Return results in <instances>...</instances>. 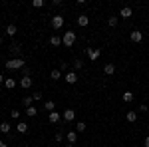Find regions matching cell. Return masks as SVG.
Wrapping results in <instances>:
<instances>
[{"instance_id": "cell-8", "label": "cell", "mask_w": 149, "mask_h": 147, "mask_svg": "<svg viewBox=\"0 0 149 147\" xmlns=\"http://www.w3.org/2000/svg\"><path fill=\"white\" fill-rule=\"evenodd\" d=\"M129 40H131L133 44H139V42L143 40V32H139V30H133V32L129 34Z\"/></svg>"}, {"instance_id": "cell-26", "label": "cell", "mask_w": 149, "mask_h": 147, "mask_svg": "<svg viewBox=\"0 0 149 147\" xmlns=\"http://www.w3.org/2000/svg\"><path fill=\"white\" fill-rule=\"evenodd\" d=\"M81 68H84V60H80V58L74 60V72H76V70H81Z\"/></svg>"}, {"instance_id": "cell-30", "label": "cell", "mask_w": 149, "mask_h": 147, "mask_svg": "<svg viewBox=\"0 0 149 147\" xmlns=\"http://www.w3.org/2000/svg\"><path fill=\"white\" fill-rule=\"evenodd\" d=\"M62 139H64V133H62V131H58L56 135H54V141H56V143H60Z\"/></svg>"}, {"instance_id": "cell-31", "label": "cell", "mask_w": 149, "mask_h": 147, "mask_svg": "<svg viewBox=\"0 0 149 147\" xmlns=\"http://www.w3.org/2000/svg\"><path fill=\"white\" fill-rule=\"evenodd\" d=\"M32 98H34V102H40V100H42V93L36 91V93H32Z\"/></svg>"}, {"instance_id": "cell-17", "label": "cell", "mask_w": 149, "mask_h": 147, "mask_svg": "<svg viewBox=\"0 0 149 147\" xmlns=\"http://www.w3.org/2000/svg\"><path fill=\"white\" fill-rule=\"evenodd\" d=\"M50 44L54 46V48H56V46H62V36L52 34V36H50Z\"/></svg>"}, {"instance_id": "cell-16", "label": "cell", "mask_w": 149, "mask_h": 147, "mask_svg": "<svg viewBox=\"0 0 149 147\" xmlns=\"http://www.w3.org/2000/svg\"><path fill=\"white\" fill-rule=\"evenodd\" d=\"M4 86H6V90H14L16 86H18V82L14 78H6V82H4Z\"/></svg>"}, {"instance_id": "cell-3", "label": "cell", "mask_w": 149, "mask_h": 147, "mask_svg": "<svg viewBox=\"0 0 149 147\" xmlns=\"http://www.w3.org/2000/svg\"><path fill=\"white\" fill-rule=\"evenodd\" d=\"M64 22H66V20H64V16H60V14H54L52 20H50V24H52L54 30H62V28H64Z\"/></svg>"}, {"instance_id": "cell-28", "label": "cell", "mask_w": 149, "mask_h": 147, "mask_svg": "<svg viewBox=\"0 0 149 147\" xmlns=\"http://www.w3.org/2000/svg\"><path fill=\"white\" fill-rule=\"evenodd\" d=\"M44 4H46L44 0H34V2H32V6H34V8H42Z\"/></svg>"}, {"instance_id": "cell-10", "label": "cell", "mask_w": 149, "mask_h": 147, "mask_svg": "<svg viewBox=\"0 0 149 147\" xmlns=\"http://www.w3.org/2000/svg\"><path fill=\"white\" fill-rule=\"evenodd\" d=\"M62 119H64V121H74V119H76V111H74V109H66V111L62 113Z\"/></svg>"}, {"instance_id": "cell-6", "label": "cell", "mask_w": 149, "mask_h": 147, "mask_svg": "<svg viewBox=\"0 0 149 147\" xmlns=\"http://www.w3.org/2000/svg\"><path fill=\"white\" fill-rule=\"evenodd\" d=\"M48 121L52 125H56L62 121V113H58V111H52V113H48Z\"/></svg>"}, {"instance_id": "cell-4", "label": "cell", "mask_w": 149, "mask_h": 147, "mask_svg": "<svg viewBox=\"0 0 149 147\" xmlns=\"http://www.w3.org/2000/svg\"><path fill=\"white\" fill-rule=\"evenodd\" d=\"M86 52H88V58L92 62H95L97 58L102 56V48H86Z\"/></svg>"}, {"instance_id": "cell-23", "label": "cell", "mask_w": 149, "mask_h": 147, "mask_svg": "<svg viewBox=\"0 0 149 147\" xmlns=\"http://www.w3.org/2000/svg\"><path fill=\"white\" fill-rule=\"evenodd\" d=\"M22 105H24V107H30V105H34V98H32V95L24 98V100H22Z\"/></svg>"}, {"instance_id": "cell-27", "label": "cell", "mask_w": 149, "mask_h": 147, "mask_svg": "<svg viewBox=\"0 0 149 147\" xmlns=\"http://www.w3.org/2000/svg\"><path fill=\"white\" fill-rule=\"evenodd\" d=\"M107 26L115 28V26H117V16H109V18H107Z\"/></svg>"}, {"instance_id": "cell-11", "label": "cell", "mask_w": 149, "mask_h": 147, "mask_svg": "<svg viewBox=\"0 0 149 147\" xmlns=\"http://www.w3.org/2000/svg\"><path fill=\"white\" fill-rule=\"evenodd\" d=\"M88 24H90V16H86V14H80V16H78V26H80V28H86Z\"/></svg>"}, {"instance_id": "cell-2", "label": "cell", "mask_w": 149, "mask_h": 147, "mask_svg": "<svg viewBox=\"0 0 149 147\" xmlns=\"http://www.w3.org/2000/svg\"><path fill=\"white\" fill-rule=\"evenodd\" d=\"M74 44H76V32H72V30L64 32V36H62V46H66V48H72Z\"/></svg>"}, {"instance_id": "cell-9", "label": "cell", "mask_w": 149, "mask_h": 147, "mask_svg": "<svg viewBox=\"0 0 149 147\" xmlns=\"http://www.w3.org/2000/svg\"><path fill=\"white\" fill-rule=\"evenodd\" d=\"M18 86H20L22 90H30V88H32V78H24L22 76V79H18Z\"/></svg>"}, {"instance_id": "cell-5", "label": "cell", "mask_w": 149, "mask_h": 147, "mask_svg": "<svg viewBox=\"0 0 149 147\" xmlns=\"http://www.w3.org/2000/svg\"><path fill=\"white\" fill-rule=\"evenodd\" d=\"M64 82L70 84V86H74V84L78 82V74H76L74 70H68V72H66V76H64Z\"/></svg>"}, {"instance_id": "cell-37", "label": "cell", "mask_w": 149, "mask_h": 147, "mask_svg": "<svg viewBox=\"0 0 149 147\" xmlns=\"http://www.w3.org/2000/svg\"><path fill=\"white\" fill-rule=\"evenodd\" d=\"M30 147H38V145H30Z\"/></svg>"}, {"instance_id": "cell-35", "label": "cell", "mask_w": 149, "mask_h": 147, "mask_svg": "<svg viewBox=\"0 0 149 147\" xmlns=\"http://www.w3.org/2000/svg\"><path fill=\"white\" fill-rule=\"evenodd\" d=\"M2 44H4V38H2V36H0V46H2Z\"/></svg>"}, {"instance_id": "cell-29", "label": "cell", "mask_w": 149, "mask_h": 147, "mask_svg": "<svg viewBox=\"0 0 149 147\" xmlns=\"http://www.w3.org/2000/svg\"><path fill=\"white\" fill-rule=\"evenodd\" d=\"M10 117H12V119H20V111H18V109H12Z\"/></svg>"}, {"instance_id": "cell-19", "label": "cell", "mask_w": 149, "mask_h": 147, "mask_svg": "<svg viewBox=\"0 0 149 147\" xmlns=\"http://www.w3.org/2000/svg\"><path fill=\"white\" fill-rule=\"evenodd\" d=\"M16 32H18L16 24H8V26H6V36H16Z\"/></svg>"}, {"instance_id": "cell-34", "label": "cell", "mask_w": 149, "mask_h": 147, "mask_svg": "<svg viewBox=\"0 0 149 147\" xmlns=\"http://www.w3.org/2000/svg\"><path fill=\"white\" fill-rule=\"evenodd\" d=\"M0 147H8V145H6V143H4V141H2V139H0Z\"/></svg>"}, {"instance_id": "cell-18", "label": "cell", "mask_w": 149, "mask_h": 147, "mask_svg": "<svg viewBox=\"0 0 149 147\" xmlns=\"http://www.w3.org/2000/svg\"><path fill=\"white\" fill-rule=\"evenodd\" d=\"M125 119L129 121V123H135V121H137V111H127L125 113Z\"/></svg>"}, {"instance_id": "cell-20", "label": "cell", "mask_w": 149, "mask_h": 147, "mask_svg": "<svg viewBox=\"0 0 149 147\" xmlns=\"http://www.w3.org/2000/svg\"><path fill=\"white\" fill-rule=\"evenodd\" d=\"M10 129H12V125L8 121H2L0 123V133H10Z\"/></svg>"}, {"instance_id": "cell-22", "label": "cell", "mask_w": 149, "mask_h": 147, "mask_svg": "<svg viewBox=\"0 0 149 147\" xmlns=\"http://www.w3.org/2000/svg\"><path fill=\"white\" fill-rule=\"evenodd\" d=\"M26 115H28V117H34L36 113H38V109H36V105H30V107H26Z\"/></svg>"}, {"instance_id": "cell-24", "label": "cell", "mask_w": 149, "mask_h": 147, "mask_svg": "<svg viewBox=\"0 0 149 147\" xmlns=\"http://www.w3.org/2000/svg\"><path fill=\"white\" fill-rule=\"evenodd\" d=\"M50 78L52 79H62V70H52V72H50Z\"/></svg>"}, {"instance_id": "cell-12", "label": "cell", "mask_w": 149, "mask_h": 147, "mask_svg": "<svg viewBox=\"0 0 149 147\" xmlns=\"http://www.w3.org/2000/svg\"><path fill=\"white\" fill-rule=\"evenodd\" d=\"M28 127H30V125L26 123V121H18V123H16V131H18V133H28Z\"/></svg>"}, {"instance_id": "cell-21", "label": "cell", "mask_w": 149, "mask_h": 147, "mask_svg": "<svg viewBox=\"0 0 149 147\" xmlns=\"http://www.w3.org/2000/svg\"><path fill=\"white\" fill-rule=\"evenodd\" d=\"M44 107H46V111L48 113H52V111H56V103L52 102V100H48L46 103H44Z\"/></svg>"}, {"instance_id": "cell-32", "label": "cell", "mask_w": 149, "mask_h": 147, "mask_svg": "<svg viewBox=\"0 0 149 147\" xmlns=\"http://www.w3.org/2000/svg\"><path fill=\"white\" fill-rule=\"evenodd\" d=\"M143 145H145V147H149V135L145 137V139H143Z\"/></svg>"}, {"instance_id": "cell-15", "label": "cell", "mask_w": 149, "mask_h": 147, "mask_svg": "<svg viewBox=\"0 0 149 147\" xmlns=\"http://www.w3.org/2000/svg\"><path fill=\"white\" fill-rule=\"evenodd\" d=\"M133 98H135V95H133V91H123V93H121V100H123V102L125 103H129V102H133Z\"/></svg>"}, {"instance_id": "cell-13", "label": "cell", "mask_w": 149, "mask_h": 147, "mask_svg": "<svg viewBox=\"0 0 149 147\" xmlns=\"http://www.w3.org/2000/svg\"><path fill=\"white\" fill-rule=\"evenodd\" d=\"M66 139H68L70 145H74V143L78 141V131H68V133H66Z\"/></svg>"}, {"instance_id": "cell-14", "label": "cell", "mask_w": 149, "mask_h": 147, "mask_svg": "<svg viewBox=\"0 0 149 147\" xmlns=\"http://www.w3.org/2000/svg\"><path fill=\"white\" fill-rule=\"evenodd\" d=\"M103 74H105V76H113L115 74V64H105V66H103Z\"/></svg>"}, {"instance_id": "cell-1", "label": "cell", "mask_w": 149, "mask_h": 147, "mask_svg": "<svg viewBox=\"0 0 149 147\" xmlns=\"http://www.w3.org/2000/svg\"><path fill=\"white\" fill-rule=\"evenodd\" d=\"M6 68L8 70H22V68H26V62H24V58H12V60H6Z\"/></svg>"}, {"instance_id": "cell-36", "label": "cell", "mask_w": 149, "mask_h": 147, "mask_svg": "<svg viewBox=\"0 0 149 147\" xmlns=\"http://www.w3.org/2000/svg\"><path fill=\"white\" fill-rule=\"evenodd\" d=\"M66 147H74V145H70V143H68V145H66Z\"/></svg>"}, {"instance_id": "cell-25", "label": "cell", "mask_w": 149, "mask_h": 147, "mask_svg": "<svg viewBox=\"0 0 149 147\" xmlns=\"http://www.w3.org/2000/svg\"><path fill=\"white\" fill-rule=\"evenodd\" d=\"M76 131L78 133H86V121H78L76 123Z\"/></svg>"}, {"instance_id": "cell-33", "label": "cell", "mask_w": 149, "mask_h": 147, "mask_svg": "<svg viewBox=\"0 0 149 147\" xmlns=\"http://www.w3.org/2000/svg\"><path fill=\"white\" fill-rule=\"evenodd\" d=\"M4 82H6V79H4V76L0 74V84H4Z\"/></svg>"}, {"instance_id": "cell-7", "label": "cell", "mask_w": 149, "mask_h": 147, "mask_svg": "<svg viewBox=\"0 0 149 147\" xmlns=\"http://www.w3.org/2000/svg\"><path fill=\"white\" fill-rule=\"evenodd\" d=\"M131 16H133V8H131V6H123V8H121V10H119V18H131Z\"/></svg>"}]
</instances>
